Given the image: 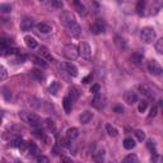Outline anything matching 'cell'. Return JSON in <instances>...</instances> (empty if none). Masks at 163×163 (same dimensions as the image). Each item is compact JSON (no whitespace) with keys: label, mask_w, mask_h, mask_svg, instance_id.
Returning <instances> with one entry per match:
<instances>
[{"label":"cell","mask_w":163,"mask_h":163,"mask_svg":"<svg viewBox=\"0 0 163 163\" xmlns=\"http://www.w3.org/2000/svg\"><path fill=\"white\" fill-rule=\"evenodd\" d=\"M91 92L94 93V94H96V93H98V92H99V85H98V84H93V85L91 87Z\"/></svg>","instance_id":"bcb514c9"},{"label":"cell","mask_w":163,"mask_h":163,"mask_svg":"<svg viewBox=\"0 0 163 163\" xmlns=\"http://www.w3.org/2000/svg\"><path fill=\"white\" fill-rule=\"evenodd\" d=\"M0 73H1V77L0 78H1V80H4V79L6 78V69L4 66H1L0 68Z\"/></svg>","instance_id":"7dc6e473"},{"label":"cell","mask_w":163,"mask_h":163,"mask_svg":"<svg viewBox=\"0 0 163 163\" xmlns=\"http://www.w3.org/2000/svg\"><path fill=\"white\" fill-rule=\"evenodd\" d=\"M36 161L40 162V163H48V158L47 157H43V155H38V157L36 158Z\"/></svg>","instance_id":"7bdbcfd3"},{"label":"cell","mask_w":163,"mask_h":163,"mask_svg":"<svg viewBox=\"0 0 163 163\" xmlns=\"http://www.w3.org/2000/svg\"><path fill=\"white\" fill-rule=\"evenodd\" d=\"M92 79H93V74H89V75H87L85 78H83V83L84 84H87V83H89V82H92Z\"/></svg>","instance_id":"f6af8a7d"},{"label":"cell","mask_w":163,"mask_h":163,"mask_svg":"<svg viewBox=\"0 0 163 163\" xmlns=\"http://www.w3.org/2000/svg\"><path fill=\"white\" fill-rule=\"evenodd\" d=\"M103 158H105V150L103 149H98V150H96L93 153V159L96 162H102Z\"/></svg>","instance_id":"7402d4cb"},{"label":"cell","mask_w":163,"mask_h":163,"mask_svg":"<svg viewBox=\"0 0 163 163\" xmlns=\"http://www.w3.org/2000/svg\"><path fill=\"white\" fill-rule=\"evenodd\" d=\"M105 101H106V98L102 94H99V92H98V93H96V97L92 101V105L96 108H102V107H105Z\"/></svg>","instance_id":"9c48e42d"},{"label":"cell","mask_w":163,"mask_h":163,"mask_svg":"<svg viewBox=\"0 0 163 163\" xmlns=\"http://www.w3.org/2000/svg\"><path fill=\"white\" fill-rule=\"evenodd\" d=\"M33 27V19L32 18H24L20 22V29L22 31H29Z\"/></svg>","instance_id":"4fadbf2b"},{"label":"cell","mask_w":163,"mask_h":163,"mask_svg":"<svg viewBox=\"0 0 163 163\" xmlns=\"http://www.w3.org/2000/svg\"><path fill=\"white\" fill-rule=\"evenodd\" d=\"M135 136L139 141H144L145 140V133L143 130H136L135 131Z\"/></svg>","instance_id":"836d02e7"},{"label":"cell","mask_w":163,"mask_h":163,"mask_svg":"<svg viewBox=\"0 0 163 163\" xmlns=\"http://www.w3.org/2000/svg\"><path fill=\"white\" fill-rule=\"evenodd\" d=\"M150 161L154 162V163H162L163 162V157H162V155H159V154H157V153H154L150 157Z\"/></svg>","instance_id":"e575fe53"},{"label":"cell","mask_w":163,"mask_h":163,"mask_svg":"<svg viewBox=\"0 0 163 163\" xmlns=\"http://www.w3.org/2000/svg\"><path fill=\"white\" fill-rule=\"evenodd\" d=\"M139 92L145 97V98H148V99H153L154 98L153 92H152V89L149 88L147 84H140L139 85Z\"/></svg>","instance_id":"ba28073f"},{"label":"cell","mask_w":163,"mask_h":163,"mask_svg":"<svg viewBox=\"0 0 163 163\" xmlns=\"http://www.w3.org/2000/svg\"><path fill=\"white\" fill-rule=\"evenodd\" d=\"M92 117H93V113L89 112V111H85V112H83L80 115L79 120H80L82 124H87V122H89V121L92 120Z\"/></svg>","instance_id":"44dd1931"},{"label":"cell","mask_w":163,"mask_h":163,"mask_svg":"<svg viewBox=\"0 0 163 163\" xmlns=\"http://www.w3.org/2000/svg\"><path fill=\"white\" fill-rule=\"evenodd\" d=\"M113 111H115L116 113H122L124 112V108L121 106H115V107H113Z\"/></svg>","instance_id":"c3c4849f"},{"label":"cell","mask_w":163,"mask_h":163,"mask_svg":"<svg viewBox=\"0 0 163 163\" xmlns=\"http://www.w3.org/2000/svg\"><path fill=\"white\" fill-rule=\"evenodd\" d=\"M79 54H80L83 57H85V59L91 57L92 48H91V46H89L88 42H85V41H82V42L79 43Z\"/></svg>","instance_id":"5b68a950"},{"label":"cell","mask_w":163,"mask_h":163,"mask_svg":"<svg viewBox=\"0 0 163 163\" xmlns=\"http://www.w3.org/2000/svg\"><path fill=\"white\" fill-rule=\"evenodd\" d=\"M61 161H64V162H71V159H69V158H61Z\"/></svg>","instance_id":"681fc988"},{"label":"cell","mask_w":163,"mask_h":163,"mask_svg":"<svg viewBox=\"0 0 163 163\" xmlns=\"http://www.w3.org/2000/svg\"><path fill=\"white\" fill-rule=\"evenodd\" d=\"M61 22L68 28L69 33H70L71 36L78 37L79 34H80V31H82L80 29V26H79V24L75 22L74 19H73V17L69 14V13H64V15L61 17Z\"/></svg>","instance_id":"6da1fadb"},{"label":"cell","mask_w":163,"mask_h":163,"mask_svg":"<svg viewBox=\"0 0 163 163\" xmlns=\"http://www.w3.org/2000/svg\"><path fill=\"white\" fill-rule=\"evenodd\" d=\"M74 6H75V9H77V12H78L80 15H83V17H84V15L87 14V8H85V6L82 4L80 1H79V0H74Z\"/></svg>","instance_id":"2e32d148"},{"label":"cell","mask_w":163,"mask_h":163,"mask_svg":"<svg viewBox=\"0 0 163 163\" xmlns=\"http://www.w3.org/2000/svg\"><path fill=\"white\" fill-rule=\"evenodd\" d=\"M157 113H158V107H157V106H153V107L150 108V112H149L148 116L152 119V117H155V116H157Z\"/></svg>","instance_id":"74e56055"},{"label":"cell","mask_w":163,"mask_h":163,"mask_svg":"<svg viewBox=\"0 0 163 163\" xmlns=\"http://www.w3.org/2000/svg\"><path fill=\"white\" fill-rule=\"evenodd\" d=\"M32 77L41 80V79H42V74H41V71H38V70H32Z\"/></svg>","instance_id":"b9f144b4"},{"label":"cell","mask_w":163,"mask_h":163,"mask_svg":"<svg viewBox=\"0 0 163 163\" xmlns=\"http://www.w3.org/2000/svg\"><path fill=\"white\" fill-rule=\"evenodd\" d=\"M62 106H64V110H65V112H70L71 111V107H73V101L70 99V97H65L64 99H62Z\"/></svg>","instance_id":"ffe728a7"},{"label":"cell","mask_w":163,"mask_h":163,"mask_svg":"<svg viewBox=\"0 0 163 163\" xmlns=\"http://www.w3.org/2000/svg\"><path fill=\"white\" fill-rule=\"evenodd\" d=\"M27 122H28L29 125H32V126H37V125L41 124V119L37 113L31 112V113L27 115Z\"/></svg>","instance_id":"30bf717a"},{"label":"cell","mask_w":163,"mask_h":163,"mask_svg":"<svg viewBox=\"0 0 163 163\" xmlns=\"http://www.w3.org/2000/svg\"><path fill=\"white\" fill-rule=\"evenodd\" d=\"M37 29L40 31V32H42V33H50L51 31H52V28H51V26L48 23H43V22H41L37 24Z\"/></svg>","instance_id":"e0dca14e"},{"label":"cell","mask_w":163,"mask_h":163,"mask_svg":"<svg viewBox=\"0 0 163 163\" xmlns=\"http://www.w3.org/2000/svg\"><path fill=\"white\" fill-rule=\"evenodd\" d=\"M46 125L50 130H55V125H54V121L52 120H46Z\"/></svg>","instance_id":"ee69618b"},{"label":"cell","mask_w":163,"mask_h":163,"mask_svg":"<svg viewBox=\"0 0 163 163\" xmlns=\"http://www.w3.org/2000/svg\"><path fill=\"white\" fill-rule=\"evenodd\" d=\"M145 8V1L144 0H139L138 1V4H136V12H138V14H143V10Z\"/></svg>","instance_id":"4dcf8cb0"},{"label":"cell","mask_w":163,"mask_h":163,"mask_svg":"<svg viewBox=\"0 0 163 163\" xmlns=\"http://www.w3.org/2000/svg\"><path fill=\"white\" fill-rule=\"evenodd\" d=\"M143 55L141 54H139V52H135V54H133V56H131V61L134 62V64H136V65H139V64H141V61H143Z\"/></svg>","instance_id":"4316f807"},{"label":"cell","mask_w":163,"mask_h":163,"mask_svg":"<svg viewBox=\"0 0 163 163\" xmlns=\"http://www.w3.org/2000/svg\"><path fill=\"white\" fill-rule=\"evenodd\" d=\"M148 70H149L150 74H153V75H159V74H162L163 69H162V66L159 65V62L157 60L152 59V60L148 61Z\"/></svg>","instance_id":"277c9868"},{"label":"cell","mask_w":163,"mask_h":163,"mask_svg":"<svg viewBox=\"0 0 163 163\" xmlns=\"http://www.w3.org/2000/svg\"><path fill=\"white\" fill-rule=\"evenodd\" d=\"M147 147H148V149L149 150H152L153 153H155V143L152 139H149L148 141H147Z\"/></svg>","instance_id":"8d00e7d4"},{"label":"cell","mask_w":163,"mask_h":163,"mask_svg":"<svg viewBox=\"0 0 163 163\" xmlns=\"http://www.w3.org/2000/svg\"><path fill=\"white\" fill-rule=\"evenodd\" d=\"M125 102L127 103V105H134V103L138 102V96L136 93L134 92H127L126 94H125Z\"/></svg>","instance_id":"7c38bea8"},{"label":"cell","mask_w":163,"mask_h":163,"mask_svg":"<svg viewBox=\"0 0 163 163\" xmlns=\"http://www.w3.org/2000/svg\"><path fill=\"white\" fill-rule=\"evenodd\" d=\"M139 159H138V157L135 154H129V155H126V157L124 158V162L125 163H136Z\"/></svg>","instance_id":"83f0119b"},{"label":"cell","mask_w":163,"mask_h":163,"mask_svg":"<svg viewBox=\"0 0 163 163\" xmlns=\"http://www.w3.org/2000/svg\"><path fill=\"white\" fill-rule=\"evenodd\" d=\"M155 51L158 54H163V37L155 42Z\"/></svg>","instance_id":"1f68e13d"},{"label":"cell","mask_w":163,"mask_h":163,"mask_svg":"<svg viewBox=\"0 0 163 163\" xmlns=\"http://www.w3.org/2000/svg\"><path fill=\"white\" fill-rule=\"evenodd\" d=\"M24 42H26V45L29 48H36L37 47V41L34 40L33 37H31V36H26V37H24Z\"/></svg>","instance_id":"603a6c76"},{"label":"cell","mask_w":163,"mask_h":163,"mask_svg":"<svg viewBox=\"0 0 163 163\" xmlns=\"http://www.w3.org/2000/svg\"><path fill=\"white\" fill-rule=\"evenodd\" d=\"M38 54H40V56H41V57H45V59H46V60H48V61H54L52 56H51V55L48 54V50H47V47H45V46H41V47L38 48Z\"/></svg>","instance_id":"9a60e30c"},{"label":"cell","mask_w":163,"mask_h":163,"mask_svg":"<svg viewBox=\"0 0 163 163\" xmlns=\"http://www.w3.org/2000/svg\"><path fill=\"white\" fill-rule=\"evenodd\" d=\"M62 54L69 60H75L79 55V47H77L75 45H66V46H64Z\"/></svg>","instance_id":"3957f363"},{"label":"cell","mask_w":163,"mask_h":163,"mask_svg":"<svg viewBox=\"0 0 163 163\" xmlns=\"http://www.w3.org/2000/svg\"><path fill=\"white\" fill-rule=\"evenodd\" d=\"M140 36L145 43H152L155 40V37H157V33H155L154 28H152V27H144L140 32Z\"/></svg>","instance_id":"7a4b0ae2"},{"label":"cell","mask_w":163,"mask_h":163,"mask_svg":"<svg viewBox=\"0 0 163 163\" xmlns=\"http://www.w3.org/2000/svg\"><path fill=\"white\" fill-rule=\"evenodd\" d=\"M135 147V140L134 139H131V138H126V139L124 140V148L125 149H133Z\"/></svg>","instance_id":"484cf974"},{"label":"cell","mask_w":163,"mask_h":163,"mask_svg":"<svg viewBox=\"0 0 163 163\" xmlns=\"http://www.w3.org/2000/svg\"><path fill=\"white\" fill-rule=\"evenodd\" d=\"M78 135H79V130L77 127H70V129L66 131V138L69 140H74L75 138H78Z\"/></svg>","instance_id":"d6986e66"},{"label":"cell","mask_w":163,"mask_h":163,"mask_svg":"<svg viewBox=\"0 0 163 163\" xmlns=\"http://www.w3.org/2000/svg\"><path fill=\"white\" fill-rule=\"evenodd\" d=\"M61 68L64 69L69 75H71V77H77L78 75V69H77V66H75L74 64H71V62H62Z\"/></svg>","instance_id":"52a82bcc"},{"label":"cell","mask_w":163,"mask_h":163,"mask_svg":"<svg viewBox=\"0 0 163 163\" xmlns=\"http://www.w3.org/2000/svg\"><path fill=\"white\" fill-rule=\"evenodd\" d=\"M106 131H107V134L110 135V136H117V135H119V131H117V129L115 126H112V125L111 124H107L106 125Z\"/></svg>","instance_id":"cb8c5ba5"},{"label":"cell","mask_w":163,"mask_h":163,"mask_svg":"<svg viewBox=\"0 0 163 163\" xmlns=\"http://www.w3.org/2000/svg\"><path fill=\"white\" fill-rule=\"evenodd\" d=\"M3 94H4V97H5L6 101H9L10 97H12V93H10V92H9V89H8V88H5V87L3 88Z\"/></svg>","instance_id":"ab89813d"},{"label":"cell","mask_w":163,"mask_h":163,"mask_svg":"<svg viewBox=\"0 0 163 163\" xmlns=\"http://www.w3.org/2000/svg\"><path fill=\"white\" fill-rule=\"evenodd\" d=\"M147 107H148V101L143 99V101L139 102V107H138V110H139V112H144V111L147 110Z\"/></svg>","instance_id":"d590c367"},{"label":"cell","mask_w":163,"mask_h":163,"mask_svg":"<svg viewBox=\"0 0 163 163\" xmlns=\"http://www.w3.org/2000/svg\"><path fill=\"white\" fill-rule=\"evenodd\" d=\"M34 64L36 65H38V66H41V68H47V62L43 60L42 57H34Z\"/></svg>","instance_id":"d6a6232c"},{"label":"cell","mask_w":163,"mask_h":163,"mask_svg":"<svg viewBox=\"0 0 163 163\" xmlns=\"http://www.w3.org/2000/svg\"><path fill=\"white\" fill-rule=\"evenodd\" d=\"M18 148L22 153H27V152H29V143L28 141H22Z\"/></svg>","instance_id":"f546056e"},{"label":"cell","mask_w":163,"mask_h":163,"mask_svg":"<svg viewBox=\"0 0 163 163\" xmlns=\"http://www.w3.org/2000/svg\"><path fill=\"white\" fill-rule=\"evenodd\" d=\"M91 32L94 34H101L105 32V23L101 19H97L94 23L91 26Z\"/></svg>","instance_id":"8992f818"},{"label":"cell","mask_w":163,"mask_h":163,"mask_svg":"<svg viewBox=\"0 0 163 163\" xmlns=\"http://www.w3.org/2000/svg\"><path fill=\"white\" fill-rule=\"evenodd\" d=\"M34 135H36L38 139H42V140H46V136H45V134H43V131L42 130H36L34 131Z\"/></svg>","instance_id":"f35d334b"},{"label":"cell","mask_w":163,"mask_h":163,"mask_svg":"<svg viewBox=\"0 0 163 163\" xmlns=\"http://www.w3.org/2000/svg\"><path fill=\"white\" fill-rule=\"evenodd\" d=\"M46 5H47L50 9H54V10H59V9L62 8L61 0H48Z\"/></svg>","instance_id":"5bb4252c"},{"label":"cell","mask_w":163,"mask_h":163,"mask_svg":"<svg viewBox=\"0 0 163 163\" xmlns=\"http://www.w3.org/2000/svg\"><path fill=\"white\" fill-rule=\"evenodd\" d=\"M59 88H60V84H59V82H54L52 84L50 85L48 91H50L51 94H56V93L59 92Z\"/></svg>","instance_id":"f1b7e54d"},{"label":"cell","mask_w":163,"mask_h":163,"mask_svg":"<svg viewBox=\"0 0 163 163\" xmlns=\"http://www.w3.org/2000/svg\"><path fill=\"white\" fill-rule=\"evenodd\" d=\"M115 43L116 46L120 48V50H126L127 45H126V41H125L121 36H115Z\"/></svg>","instance_id":"ac0fdd59"},{"label":"cell","mask_w":163,"mask_h":163,"mask_svg":"<svg viewBox=\"0 0 163 163\" xmlns=\"http://www.w3.org/2000/svg\"><path fill=\"white\" fill-rule=\"evenodd\" d=\"M10 5H8V4H1L0 5V10H1L3 13H9L10 12Z\"/></svg>","instance_id":"60d3db41"},{"label":"cell","mask_w":163,"mask_h":163,"mask_svg":"<svg viewBox=\"0 0 163 163\" xmlns=\"http://www.w3.org/2000/svg\"><path fill=\"white\" fill-rule=\"evenodd\" d=\"M69 97H70V99L73 102L74 101H77L78 99V97H79V92H78V89L75 88V87H71L70 89H69Z\"/></svg>","instance_id":"d4e9b609"},{"label":"cell","mask_w":163,"mask_h":163,"mask_svg":"<svg viewBox=\"0 0 163 163\" xmlns=\"http://www.w3.org/2000/svg\"><path fill=\"white\" fill-rule=\"evenodd\" d=\"M162 6H163V0H154L153 4H152V6H150V12H149V14L150 15L157 14L159 10L162 9Z\"/></svg>","instance_id":"8fae6325"}]
</instances>
